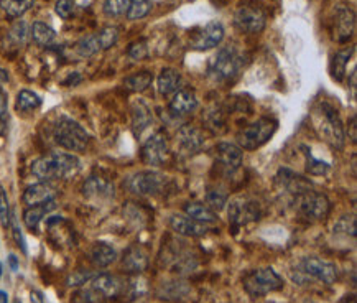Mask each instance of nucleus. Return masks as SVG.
<instances>
[{
  "label": "nucleus",
  "instance_id": "1",
  "mask_svg": "<svg viewBox=\"0 0 357 303\" xmlns=\"http://www.w3.org/2000/svg\"><path fill=\"white\" fill-rule=\"evenodd\" d=\"M30 170L40 182L69 180L81 171V160L68 152H51L36 158Z\"/></svg>",
  "mask_w": 357,
  "mask_h": 303
},
{
  "label": "nucleus",
  "instance_id": "2",
  "mask_svg": "<svg viewBox=\"0 0 357 303\" xmlns=\"http://www.w3.org/2000/svg\"><path fill=\"white\" fill-rule=\"evenodd\" d=\"M313 124L318 130V134L330 143L334 149H343L344 147V127L341 122L338 110L332 108L328 102H321L313 110Z\"/></svg>",
  "mask_w": 357,
  "mask_h": 303
},
{
  "label": "nucleus",
  "instance_id": "3",
  "mask_svg": "<svg viewBox=\"0 0 357 303\" xmlns=\"http://www.w3.org/2000/svg\"><path fill=\"white\" fill-rule=\"evenodd\" d=\"M53 141L68 152H84L91 142V135L75 119L61 116L53 124Z\"/></svg>",
  "mask_w": 357,
  "mask_h": 303
},
{
  "label": "nucleus",
  "instance_id": "4",
  "mask_svg": "<svg viewBox=\"0 0 357 303\" xmlns=\"http://www.w3.org/2000/svg\"><path fill=\"white\" fill-rule=\"evenodd\" d=\"M244 68V55L237 50L236 45H224L216 53L214 60H212L211 68H209V75L217 83H224V81H231L241 73Z\"/></svg>",
  "mask_w": 357,
  "mask_h": 303
},
{
  "label": "nucleus",
  "instance_id": "5",
  "mask_svg": "<svg viewBox=\"0 0 357 303\" xmlns=\"http://www.w3.org/2000/svg\"><path fill=\"white\" fill-rule=\"evenodd\" d=\"M170 178L155 170H143L125 178L124 186L138 196H158L165 193Z\"/></svg>",
  "mask_w": 357,
  "mask_h": 303
},
{
  "label": "nucleus",
  "instance_id": "6",
  "mask_svg": "<svg viewBox=\"0 0 357 303\" xmlns=\"http://www.w3.org/2000/svg\"><path fill=\"white\" fill-rule=\"evenodd\" d=\"M277 129L278 122L275 121V119H257L256 122L245 125L244 129L237 134V143H239L241 149L244 150H257L273 137Z\"/></svg>",
  "mask_w": 357,
  "mask_h": 303
},
{
  "label": "nucleus",
  "instance_id": "7",
  "mask_svg": "<svg viewBox=\"0 0 357 303\" xmlns=\"http://www.w3.org/2000/svg\"><path fill=\"white\" fill-rule=\"evenodd\" d=\"M242 284L245 292L256 298L283 289V278L272 267H265L250 270L249 274H245Z\"/></svg>",
  "mask_w": 357,
  "mask_h": 303
},
{
  "label": "nucleus",
  "instance_id": "8",
  "mask_svg": "<svg viewBox=\"0 0 357 303\" xmlns=\"http://www.w3.org/2000/svg\"><path fill=\"white\" fill-rule=\"evenodd\" d=\"M293 204L297 206L299 215L305 216L306 219H324L328 218L331 211V203L328 196L319 193V191H315L313 188L305 191V193L295 196Z\"/></svg>",
  "mask_w": 357,
  "mask_h": 303
},
{
  "label": "nucleus",
  "instance_id": "9",
  "mask_svg": "<svg viewBox=\"0 0 357 303\" xmlns=\"http://www.w3.org/2000/svg\"><path fill=\"white\" fill-rule=\"evenodd\" d=\"M234 25L249 35H257L264 32L267 25V15L257 3H241L234 14Z\"/></svg>",
  "mask_w": 357,
  "mask_h": 303
},
{
  "label": "nucleus",
  "instance_id": "10",
  "mask_svg": "<svg viewBox=\"0 0 357 303\" xmlns=\"http://www.w3.org/2000/svg\"><path fill=\"white\" fill-rule=\"evenodd\" d=\"M229 223L232 224L234 229H239L245 224L258 221L262 216V208L260 203L256 199L245 198V196H239V198H234L229 203Z\"/></svg>",
  "mask_w": 357,
  "mask_h": 303
},
{
  "label": "nucleus",
  "instance_id": "11",
  "mask_svg": "<svg viewBox=\"0 0 357 303\" xmlns=\"http://www.w3.org/2000/svg\"><path fill=\"white\" fill-rule=\"evenodd\" d=\"M168 154H170V143H168L167 134L163 130L151 134L142 145V160L145 165H163L167 162Z\"/></svg>",
  "mask_w": 357,
  "mask_h": 303
},
{
  "label": "nucleus",
  "instance_id": "12",
  "mask_svg": "<svg viewBox=\"0 0 357 303\" xmlns=\"http://www.w3.org/2000/svg\"><path fill=\"white\" fill-rule=\"evenodd\" d=\"M224 40V27L223 23L212 20V22L206 23L196 30L190 38V47L196 51H208L212 48L219 47L221 42Z\"/></svg>",
  "mask_w": 357,
  "mask_h": 303
},
{
  "label": "nucleus",
  "instance_id": "13",
  "mask_svg": "<svg viewBox=\"0 0 357 303\" xmlns=\"http://www.w3.org/2000/svg\"><path fill=\"white\" fill-rule=\"evenodd\" d=\"M299 270L310 278L328 285L338 280V267L332 262L319 259V257H303L299 262Z\"/></svg>",
  "mask_w": 357,
  "mask_h": 303
},
{
  "label": "nucleus",
  "instance_id": "14",
  "mask_svg": "<svg viewBox=\"0 0 357 303\" xmlns=\"http://www.w3.org/2000/svg\"><path fill=\"white\" fill-rule=\"evenodd\" d=\"M356 28V14L346 3H341L334 9V19H332V34L336 42L346 43L351 40Z\"/></svg>",
  "mask_w": 357,
  "mask_h": 303
},
{
  "label": "nucleus",
  "instance_id": "15",
  "mask_svg": "<svg viewBox=\"0 0 357 303\" xmlns=\"http://www.w3.org/2000/svg\"><path fill=\"white\" fill-rule=\"evenodd\" d=\"M204 142H206V138H204L203 130L195 125L186 124L180 127L178 134H176V145H178V150L183 155H191L199 152L203 149Z\"/></svg>",
  "mask_w": 357,
  "mask_h": 303
},
{
  "label": "nucleus",
  "instance_id": "16",
  "mask_svg": "<svg viewBox=\"0 0 357 303\" xmlns=\"http://www.w3.org/2000/svg\"><path fill=\"white\" fill-rule=\"evenodd\" d=\"M86 285L91 287L101 300L117 297V295H121L122 289H124L122 278L112 276V274H96Z\"/></svg>",
  "mask_w": 357,
  "mask_h": 303
},
{
  "label": "nucleus",
  "instance_id": "17",
  "mask_svg": "<svg viewBox=\"0 0 357 303\" xmlns=\"http://www.w3.org/2000/svg\"><path fill=\"white\" fill-rule=\"evenodd\" d=\"M242 149L239 145L231 142H219L216 145V160L221 165V169L227 173H234L241 169L242 165Z\"/></svg>",
  "mask_w": 357,
  "mask_h": 303
},
{
  "label": "nucleus",
  "instance_id": "18",
  "mask_svg": "<svg viewBox=\"0 0 357 303\" xmlns=\"http://www.w3.org/2000/svg\"><path fill=\"white\" fill-rule=\"evenodd\" d=\"M277 186L280 188L283 193L290 195L291 199H293L295 196L311 190V182L288 169H280L277 175Z\"/></svg>",
  "mask_w": 357,
  "mask_h": 303
},
{
  "label": "nucleus",
  "instance_id": "19",
  "mask_svg": "<svg viewBox=\"0 0 357 303\" xmlns=\"http://www.w3.org/2000/svg\"><path fill=\"white\" fill-rule=\"evenodd\" d=\"M170 228L173 229L176 234L186 237H203L211 231L209 224L199 223V221L190 218V216L173 215L170 218Z\"/></svg>",
  "mask_w": 357,
  "mask_h": 303
},
{
  "label": "nucleus",
  "instance_id": "20",
  "mask_svg": "<svg viewBox=\"0 0 357 303\" xmlns=\"http://www.w3.org/2000/svg\"><path fill=\"white\" fill-rule=\"evenodd\" d=\"M56 198V188L50 182H38L35 185H30L23 191L22 202L28 206H36V204H43L53 202Z\"/></svg>",
  "mask_w": 357,
  "mask_h": 303
},
{
  "label": "nucleus",
  "instance_id": "21",
  "mask_svg": "<svg viewBox=\"0 0 357 303\" xmlns=\"http://www.w3.org/2000/svg\"><path fill=\"white\" fill-rule=\"evenodd\" d=\"M114 191H116V188H114L112 182L101 177V175H93L83 185V195L91 199H109L114 196Z\"/></svg>",
  "mask_w": 357,
  "mask_h": 303
},
{
  "label": "nucleus",
  "instance_id": "22",
  "mask_svg": "<svg viewBox=\"0 0 357 303\" xmlns=\"http://www.w3.org/2000/svg\"><path fill=\"white\" fill-rule=\"evenodd\" d=\"M198 108V97L196 93L191 89H178L173 96H171L168 109L175 114V116H186Z\"/></svg>",
  "mask_w": 357,
  "mask_h": 303
},
{
  "label": "nucleus",
  "instance_id": "23",
  "mask_svg": "<svg viewBox=\"0 0 357 303\" xmlns=\"http://www.w3.org/2000/svg\"><path fill=\"white\" fill-rule=\"evenodd\" d=\"M153 125V112L143 101H135L132 106V130L140 138Z\"/></svg>",
  "mask_w": 357,
  "mask_h": 303
},
{
  "label": "nucleus",
  "instance_id": "24",
  "mask_svg": "<svg viewBox=\"0 0 357 303\" xmlns=\"http://www.w3.org/2000/svg\"><path fill=\"white\" fill-rule=\"evenodd\" d=\"M149 265V256L140 245H130L122 257V269L130 274H140Z\"/></svg>",
  "mask_w": 357,
  "mask_h": 303
},
{
  "label": "nucleus",
  "instance_id": "25",
  "mask_svg": "<svg viewBox=\"0 0 357 303\" xmlns=\"http://www.w3.org/2000/svg\"><path fill=\"white\" fill-rule=\"evenodd\" d=\"M157 88L160 96H173L178 89H182V75L175 68H163L158 75Z\"/></svg>",
  "mask_w": 357,
  "mask_h": 303
},
{
  "label": "nucleus",
  "instance_id": "26",
  "mask_svg": "<svg viewBox=\"0 0 357 303\" xmlns=\"http://www.w3.org/2000/svg\"><path fill=\"white\" fill-rule=\"evenodd\" d=\"M89 257H91V262L96 267L104 269L109 267L110 264H114V262L117 260V252L116 249L108 243H96L91 247Z\"/></svg>",
  "mask_w": 357,
  "mask_h": 303
},
{
  "label": "nucleus",
  "instance_id": "27",
  "mask_svg": "<svg viewBox=\"0 0 357 303\" xmlns=\"http://www.w3.org/2000/svg\"><path fill=\"white\" fill-rule=\"evenodd\" d=\"M55 208H56L55 199H53V202L43 203V204H36V206H28L25 213H23V223H25V226L28 229L35 231V229L38 228V224L42 223V219L45 218V216H47L50 211L55 210Z\"/></svg>",
  "mask_w": 357,
  "mask_h": 303
},
{
  "label": "nucleus",
  "instance_id": "28",
  "mask_svg": "<svg viewBox=\"0 0 357 303\" xmlns=\"http://www.w3.org/2000/svg\"><path fill=\"white\" fill-rule=\"evenodd\" d=\"M30 40V25L25 20H17L15 23H12L10 30L7 32V43L12 48H23Z\"/></svg>",
  "mask_w": 357,
  "mask_h": 303
},
{
  "label": "nucleus",
  "instance_id": "29",
  "mask_svg": "<svg viewBox=\"0 0 357 303\" xmlns=\"http://www.w3.org/2000/svg\"><path fill=\"white\" fill-rule=\"evenodd\" d=\"M184 213H186V216H190V218L204 224H212L217 221L216 213L212 211L208 204H203L198 202H191L184 204Z\"/></svg>",
  "mask_w": 357,
  "mask_h": 303
},
{
  "label": "nucleus",
  "instance_id": "30",
  "mask_svg": "<svg viewBox=\"0 0 357 303\" xmlns=\"http://www.w3.org/2000/svg\"><path fill=\"white\" fill-rule=\"evenodd\" d=\"M32 40L40 47H48L56 40V32L45 22H34L30 27Z\"/></svg>",
  "mask_w": 357,
  "mask_h": 303
},
{
  "label": "nucleus",
  "instance_id": "31",
  "mask_svg": "<svg viewBox=\"0 0 357 303\" xmlns=\"http://www.w3.org/2000/svg\"><path fill=\"white\" fill-rule=\"evenodd\" d=\"M35 0H0V10L10 19H19L34 7Z\"/></svg>",
  "mask_w": 357,
  "mask_h": 303
},
{
  "label": "nucleus",
  "instance_id": "32",
  "mask_svg": "<svg viewBox=\"0 0 357 303\" xmlns=\"http://www.w3.org/2000/svg\"><path fill=\"white\" fill-rule=\"evenodd\" d=\"M352 53H354V47L346 48V50H339L332 56L331 61V76L334 77L336 81H343L344 75H346V66L351 60Z\"/></svg>",
  "mask_w": 357,
  "mask_h": 303
},
{
  "label": "nucleus",
  "instance_id": "33",
  "mask_svg": "<svg viewBox=\"0 0 357 303\" xmlns=\"http://www.w3.org/2000/svg\"><path fill=\"white\" fill-rule=\"evenodd\" d=\"M151 81H153L151 73L140 71V73H135L132 76H127L124 80V88L132 93H143L150 88Z\"/></svg>",
  "mask_w": 357,
  "mask_h": 303
},
{
  "label": "nucleus",
  "instance_id": "34",
  "mask_svg": "<svg viewBox=\"0 0 357 303\" xmlns=\"http://www.w3.org/2000/svg\"><path fill=\"white\" fill-rule=\"evenodd\" d=\"M99 51L102 50H101L99 38H97L96 34L86 35L76 43V53L81 56V58H91V56L97 55Z\"/></svg>",
  "mask_w": 357,
  "mask_h": 303
},
{
  "label": "nucleus",
  "instance_id": "35",
  "mask_svg": "<svg viewBox=\"0 0 357 303\" xmlns=\"http://www.w3.org/2000/svg\"><path fill=\"white\" fill-rule=\"evenodd\" d=\"M42 106V97L30 89H22L17 94V109L20 112H32Z\"/></svg>",
  "mask_w": 357,
  "mask_h": 303
},
{
  "label": "nucleus",
  "instance_id": "36",
  "mask_svg": "<svg viewBox=\"0 0 357 303\" xmlns=\"http://www.w3.org/2000/svg\"><path fill=\"white\" fill-rule=\"evenodd\" d=\"M151 0H130L125 15L129 20H140L150 14Z\"/></svg>",
  "mask_w": 357,
  "mask_h": 303
},
{
  "label": "nucleus",
  "instance_id": "37",
  "mask_svg": "<svg viewBox=\"0 0 357 303\" xmlns=\"http://www.w3.org/2000/svg\"><path fill=\"white\" fill-rule=\"evenodd\" d=\"M305 157H306V171L310 175H315V177H321V175H326L330 171V165L326 162L318 160L311 155L310 150L305 152Z\"/></svg>",
  "mask_w": 357,
  "mask_h": 303
},
{
  "label": "nucleus",
  "instance_id": "38",
  "mask_svg": "<svg viewBox=\"0 0 357 303\" xmlns=\"http://www.w3.org/2000/svg\"><path fill=\"white\" fill-rule=\"evenodd\" d=\"M96 35L99 38L101 50H109V48H112L119 42V28L116 27H104Z\"/></svg>",
  "mask_w": 357,
  "mask_h": 303
},
{
  "label": "nucleus",
  "instance_id": "39",
  "mask_svg": "<svg viewBox=\"0 0 357 303\" xmlns=\"http://www.w3.org/2000/svg\"><path fill=\"white\" fill-rule=\"evenodd\" d=\"M130 0H106L104 2V14L110 19L122 17L129 9Z\"/></svg>",
  "mask_w": 357,
  "mask_h": 303
},
{
  "label": "nucleus",
  "instance_id": "40",
  "mask_svg": "<svg viewBox=\"0 0 357 303\" xmlns=\"http://www.w3.org/2000/svg\"><path fill=\"white\" fill-rule=\"evenodd\" d=\"M336 234L356 237V218L354 216H343L334 226Z\"/></svg>",
  "mask_w": 357,
  "mask_h": 303
},
{
  "label": "nucleus",
  "instance_id": "41",
  "mask_svg": "<svg viewBox=\"0 0 357 303\" xmlns=\"http://www.w3.org/2000/svg\"><path fill=\"white\" fill-rule=\"evenodd\" d=\"M206 203L212 211H221L224 210L225 203H227V195L221 190H209L206 193Z\"/></svg>",
  "mask_w": 357,
  "mask_h": 303
},
{
  "label": "nucleus",
  "instance_id": "42",
  "mask_svg": "<svg viewBox=\"0 0 357 303\" xmlns=\"http://www.w3.org/2000/svg\"><path fill=\"white\" fill-rule=\"evenodd\" d=\"M10 218H12V210H10L9 196H7V191L0 186V223H2L3 228L10 226Z\"/></svg>",
  "mask_w": 357,
  "mask_h": 303
},
{
  "label": "nucleus",
  "instance_id": "43",
  "mask_svg": "<svg viewBox=\"0 0 357 303\" xmlns=\"http://www.w3.org/2000/svg\"><path fill=\"white\" fill-rule=\"evenodd\" d=\"M127 55H129V58L134 61H140L145 58V56L149 55V43H147V40L142 38V40H137V42H134L129 47V50H127Z\"/></svg>",
  "mask_w": 357,
  "mask_h": 303
},
{
  "label": "nucleus",
  "instance_id": "44",
  "mask_svg": "<svg viewBox=\"0 0 357 303\" xmlns=\"http://www.w3.org/2000/svg\"><path fill=\"white\" fill-rule=\"evenodd\" d=\"M96 276V274L93 272H86V270H76V272H73L71 276L66 278V285L68 287H81V285H86L88 284L91 278Z\"/></svg>",
  "mask_w": 357,
  "mask_h": 303
},
{
  "label": "nucleus",
  "instance_id": "45",
  "mask_svg": "<svg viewBox=\"0 0 357 303\" xmlns=\"http://www.w3.org/2000/svg\"><path fill=\"white\" fill-rule=\"evenodd\" d=\"M76 3L75 0H58L55 5V12L61 19H71L75 15Z\"/></svg>",
  "mask_w": 357,
  "mask_h": 303
},
{
  "label": "nucleus",
  "instance_id": "46",
  "mask_svg": "<svg viewBox=\"0 0 357 303\" xmlns=\"http://www.w3.org/2000/svg\"><path fill=\"white\" fill-rule=\"evenodd\" d=\"M10 226H12V236H14L15 244H17L19 247L22 249V252H23V254H27V252H28V249H27V244H25V237H23V232H22V229H20V226H19L17 218H15L14 213H12Z\"/></svg>",
  "mask_w": 357,
  "mask_h": 303
},
{
  "label": "nucleus",
  "instance_id": "47",
  "mask_svg": "<svg viewBox=\"0 0 357 303\" xmlns=\"http://www.w3.org/2000/svg\"><path fill=\"white\" fill-rule=\"evenodd\" d=\"M7 121H9V97L0 88V125H5Z\"/></svg>",
  "mask_w": 357,
  "mask_h": 303
},
{
  "label": "nucleus",
  "instance_id": "48",
  "mask_svg": "<svg viewBox=\"0 0 357 303\" xmlns=\"http://www.w3.org/2000/svg\"><path fill=\"white\" fill-rule=\"evenodd\" d=\"M347 134H349V138H351L352 143H356L357 141V125H356V116L351 117V122H349V127H347Z\"/></svg>",
  "mask_w": 357,
  "mask_h": 303
},
{
  "label": "nucleus",
  "instance_id": "49",
  "mask_svg": "<svg viewBox=\"0 0 357 303\" xmlns=\"http://www.w3.org/2000/svg\"><path fill=\"white\" fill-rule=\"evenodd\" d=\"M81 81H83V77H81L79 73L75 71V73H71V75L66 77L64 84H66V86H76V84H79Z\"/></svg>",
  "mask_w": 357,
  "mask_h": 303
},
{
  "label": "nucleus",
  "instance_id": "50",
  "mask_svg": "<svg viewBox=\"0 0 357 303\" xmlns=\"http://www.w3.org/2000/svg\"><path fill=\"white\" fill-rule=\"evenodd\" d=\"M30 300L32 303H45V295L40 290H32Z\"/></svg>",
  "mask_w": 357,
  "mask_h": 303
},
{
  "label": "nucleus",
  "instance_id": "51",
  "mask_svg": "<svg viewBox=\"0 0 357 303\" xmlns=\"http://www.w3.org/2000/svg\"><path fill=\"white\" fill-rule=\"evenodd\" d=\"M9 265H10L12 272H17L19 270V257L15 256V254H10L9 256Z\"/></svg>",
  "mask_w": 357,
  "mask_h": 303
},
{
  "label": "nucleus",
  "instance_id": "52",
  "mask_svg": "<svg viewBox=\"0 0 357 303\" xmlns=\"http://www.w3.org/2000/svg\"><path fill=\"white\" fill-rule=\"evenodd\" d=\"M0 303H9V293L5 290H0Z\"/></svg>",
  "mask_w": 357,
  "mask_h": 303
},
{
  "label": "nucleus",
  "instance_id": "53",
  "mask_svg": "<svg viewBox=\"0 0 357 303\" xmlns=\"http://www.w3.org/2000/svg\"><path fill=\"white\" fill-rule=\"evenodd\" d=\"M5 81H9V75L5 73V69L0 68V83H5Z\"/></svg>",
  "mask_w": 357,
  "mask_h": 303
},
{
  "label": "nucleus",
  "instance_id": "54",
  "mask_svg": "<svg viewBox=\"0 0 357 303\" xmlns=\"http://www.w3.org/2000/svg\"><path fill=\"white\" fill-rule=\"evenodd\" d=\"M2 272H3V270H2V262H0V277H2Z\"/></svg>",
  "mask_w": 357,
  "mask_h": 303
},
{
  "label": "nucleus",
  "instance_id": "55",
  "mask_svg": "<svg viewBox=\"0 0 357 303\" xmlns=\"http://www.w3.org/2000/svg\"><path fill=\"white\" fill-rule=\"evenodd\" d=\"M14 303H22V300H20V298H15Z\"/></svg>",
  "mask_w": 357,
  "mask_h": 303
},
{
  "label": "nucleus",
  "instance_id": "56",
  "mask_svg": "<svg viewBox=\"0 0 357 303\" xmlns=\"http://www.w3.org/2000/svg\"><path fill=\"white\" fill-rule=\"evenodd\" d=\"M349 303V302H347ZM351 303H356V300H354V298H352V300H351Z\"/></svg>",
  "mask_w": 357,
  "mask_h": 303
}]
</instances>
